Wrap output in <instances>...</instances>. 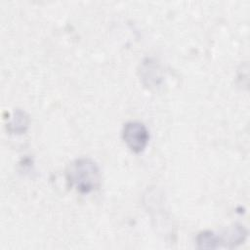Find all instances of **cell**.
Returning <instances> with one entry per match:
<instances>
[{
  "instance_id": "cell-1",
  "label": "cell",
  "mask_w": 250,
  "mask_h": 250,
  "mask_svg": "<svg viewBox=\"0 0 250 250\" xmlns=\"http://www.w3.org/2000/svg\"><path fill=\"white\" fill-rule=\"evenodd\" d=\"M66 179L71 188L81 193H88L96 189L100 185V168L91 158H77L68 166Z\"/></svg>"
},
{
  "instance_id": "cell-4",
  "label": "cell",
  "mask_w": 250,
  "mask_h": 250,
  "mask_svg": "<svg viewBox=\"0 0 250 250\" xmlns=\"http://www.w3.org/2000/svg\"><path fill=\"white\" fill-rule=\"evenodd\" d=\"M28 123V115L21 109H15L10 122L7 124V127L11 133L22 134L27 130Z\"/></svg>"
},
{
  "instance_id": "cell-3",
  "label": "cell",
  "mask_w": 250,
  "mask_h": 250,
  "mask_svg": "<svg viewBox=\"0 0 250 250\" xmlns=\"http://www.w3.org/2000/svg\"><path fill=\"white\" fill-rule=\"evenodd\" d=\"M247 229L239 224H234L227 228L221 234H218L220 246L233 248L243 243L247 237Z\"/></svg>"
},
{
  "instance_id": "cell-2",
  "label": "cell",
  "mask_w": 250,
  "mask_h": 250,
  "mask_svg": "<svg viewBox=\"0 0 250 250\" xmlns=\"http://www.w3.org/2000/svg\"><path fill=\"white\" fill-rule=\"evenodd\" d=\"M122 138L132 151L139 153L146 148L149 140V133L144 123L129 121L123 126Z\"/></svg>"
},
{
  "instance_id": "cell-5",
  "label": "cell",
  "mask_w": 250,
  "mask_h": 250,
  "mask_svg": "<svg viewBox=\"0 0 250 250\" xmlns=\"http://www.w3.org/2000/svg\"><path fill=\"white\" fill-rule=\"evenodd\" d=\"M196 243L200 249H215L220 247L218 234L210 230H204L198 233Z\"/></svg>"
}]
</instances>
